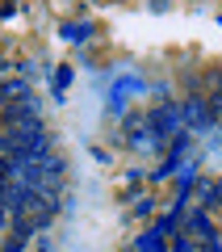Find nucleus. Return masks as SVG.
<instances>
[{
	"instance_id": "obj_1",
	"label": "nucleus",
	"mask_w": 222,
	"mask_h": 252,
	"mask_svg": "<svg viewBox=\"0 0 222 252\" xmlns=\"http://www.w3.org/2000/svg\"><path fill=\"white\" fill-rule=\"evenodd\" d=\"M67 164L59 160V156H42V160H34V164H26V172H21V181H26L29 189H42V193H55L59 198V189H63V177H67Z\"/></svg>"
},
{
	"instance_id": "obj_2",
	"label": "nucleus",
	"mask_w": 222,
	"mask_h": 252,
	"mask_svg": "<svg viewBox=\"0 0 222 252\" xmlns=\"http://www.w3.org/2000/svg\"><path fill=\"white\" fill-rule=\"evenodd\" d=\"M9 135H13V143H17V152H21V160H26V164L51 156V135H46L42 122H38V126H26V130H9Z\"/></svg>"
},
{
	"instance_id": "obj_3",
	"label": "nucleus",
	"mask_w": 222,
	"mask_h": 252,
	"mask_svg": "<svg viewBox=\"0 0 222 252\" xmlns=\"http://www.w3.org/2000/svg\"><path fill=\"white\" fill-rule=\"evenodd\" d=\"M42 101L38 97H26V101H17V105H9V109H0V118H4V126L9 130H26V126H38L42 122Z\"/></svg>"
},
{
	"instance_id": "obj_4",
	"label": "nucleus",
	"mask_w": 222,
	"mask_h": 252,
	"mask_svg": "<svg viewBox=\"0 0 222 252\" xmlns=\"http://www.w3.org/2000/svg\"><path fill=\"white\" fill-rule=\"evenodd\" d=\"M176 105H180V122H185L189 130H205V126H214L210 97H185V101H176Z\"/></svg>"
},
{
	"instance_id": "obj_5",
	"label": "nucleus",
	"mask_w": 222,
	"mask_h": 252,
	"mask_svg": "<svg viewBox=\"0 0 222 252\" xmlns=\"http://www.w3.org/2000/svg\"><path fill=\"white\" fill-rule=\"evenodd\" d=\"M180 105H160L151 114V135H172V130H180Z\"/></svg>"
},
{
	"instance_id": "obj_6",
	"label": "nucleus",
	"mask_w": 222,
	"mask_h": 252,
	"mask_svg": "<svg viewBox=\"0 0 222 252\" xmlns=\"http://www.w3.org/2000/svg\"><path fill=\"white\" fill-rule=\"evenodd\" d=\"M63 38H71V42H84V38H88V26H63Z\"/></svg>"
},
{
	"instance_id": "obj_7",
	"label": "nucleus",
	"mask_w": 222,
	"mask_h": 252,
	"mask_svg": "<svg viewBox=\"0 0 222 252\" xmlns=\"http://www.w3.org/2000/svg\"><path fill=\"white\" fill-rule=\"evenodd\" d=\"M0 227H13V215H9V198H0Z\"/></svg>"
},
{
	"instance_id": "obj_8",
	"label": "nucleus",
	"mask_w": 222,
	"mask_h": 252,
	"mask_svg": "<svg viewBox=\"0 0 222 252\" xmlns=\"http://www.w3.org/2000/svg\"><path fill=\"white\" fill-rule=\"evenodd\" d=\"M214 206H222V181L214 185Z\"/></svg>"
},
{
	"instance_id": "obj_9",
	"label": "nucleus",
	"mask_w": 222,
	"mask_h": 252,
	"mask_svg": "<svg viewBox=\"0 0 222 252\" xmlns=\"http://www.w3.org/2000/svg\"><path fill=\"white\" fill-rule=\"evenodd\" d=\"M0 67H4V63H0Z\"/></svg>"
}]
</instances>
